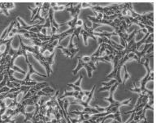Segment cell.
I'll return each instance as SVG.
<instances>
[{
  "instance_id": "obj_9",
  "label": "cell",
  "mask_w": 156,
  "mask_h": 123,
  "mask_svg": "<svg viewBox=\"0 0 156 123\" xmlns=\"http://www.w3.org/2000/svg\"><path fill=\"white\" fill-rule=\"evenodd\" d=\"M92 8V6H91V3H81V9L82 8Z\"/></svg>"
},
{
  "instance_id": "obj_8",
  "label": "cell",
  "mask_w": 156,
  "mask_h": 123,
  "mask_svg": "<svg viewBox=\"0 0 156 123\" xmlns=\"http://www.w3.org/2000/svg\"><path fill=\"white\" fill-rule=\"evenodd\" d=\"M82 79H83V76H82L81 74V76H80V79H78V80L77 81V82H75L73 84L76 86H77V87H81V82H82Z\"/></svg>"
},
{
  "instance_id": "obj_2",
  "label": "cell",
  "mask_w": 156,
  "mask_h": 123,
  "mask_svg": "<svg viewBox=\"0 0 156 123\" xmlns=\"http://www.w3.org/2000/svg\"><path fill=\"white\" fill-rule=\"evenodd\" d=\"M56 49H59L63 52L64 56L68 59H72L75 57V55L80 52L79 47H73V48H67L62 46L61 45H59L56 47Z\"/></svg>"
},
{
  "instance_id": "obj_4",
  "label": "cell",
  "mask_w": 156,
  "mask_h": 123,
  "mask_svg": "<svg viewBox=\"0 0 156 123\" xmlns=\"http://www.w3.org/2000/svg\"><path fill=\"white\" fill-rule=\"evenodd\" d=\"M0 11L2 13H3L6 16H9V15H10L9 11L7 9L5 3H0Z\"/></svg>"
},
{
  "instance_id": "obj_3",
  "label": "cell",
  "mask_w": 156,
  "mask_h": 123,
  "mask_svg": "<svg viewBox=\"0 0 156 123\" xmlns=\"http://www.w3.org/2000/svg\"><path fill=\"white\" fill-rule=\"evenodd\" d=\"M80 36H81L82 37V39H83V43H84V45L85 46H87L88 45V39L90 38V35L88 34V33L86 31H85L83 28L81 29V33H80Z\"/></svg>"
},
{
  "instance_id": "obj_6",
  "label": "cell",
  "mask_w": 156,
  "mask_h": 123,
  "mask_svg": "<svg viewBox=\"0 0 156 123\" xmlns=\"http://www.w3.org/2000/svg\"><path fill=\"white\" fill-rule=\"evenodd\" d=\"M67 86L68 88H72V91H76V92H81V91H82V88L81 87H77V86L74 85L73 83H68Z\"/></svg>"
},
{
  "instance_id": "obj_7",
  "label": "cell",
  "mask_w": 156,
  "mask_h": 123,
  "mask_svg": "<svg viewBox=\"0 0 156 123\" xmlns=\"http://www.w3.org/2000/svg\"><path fill=\"white\" fill-rule=\"evenodd\" d=\"M115 83H116V80H115V79H110V80L102 81V82H101L102 85L103 86H112Z\"/></svg>"
},
{
  "instance_id": "obj_1",
  "label": "cell",
  "mask_w": 156,
  "mask_h": 123,
  "mask_svg": "<svg viewBox=\"0 0 156 123\" xmlns=\"http://www.w3.org/2000/svg\"><path fill=\"white\" fill-rule=\"evenodd\" d=\"M81 68H85V70L87 71V75L89 78H92L93 71L98 70L97 65H95L92 61L89 63H85L84 62H82L81 57H79L78 59H77V66H76V67H75L74 70H72V75H73V76H76L77 73H78V71H79Z\"/></svg>"
},
{
  "instance_id": "obj_10",
  "label": "cell",
  "mask_w": 156,
  "mask_h": 123,
  "mask_svg": "<svg viewBox=\"0 0 156 123\" xmlns=\"http://www.w3.org/2000/svg\"><path fill=\"white\" fill-rule=\"evenodd\" d=\"M43 5V3H33V6H35V8H41Z\"/></svg>"
},
{
  "instance_id": "obj_5",
  "label": "cell",
  "mask_w": 156,
  "mask_h": 123,
  "mask_svg": "<svg viewBox=\"0 0 156 123\" xmlns=\"http://www.w3.org/2000/svg\"><path fill=\"white\" fill-rule=\"evenodd\" d=\"M40 8H28V10L31 11V17H30V20H32L33 18L35 17V15H37V13L38 12V11Z\"/></svg>"
}]
</instances>
